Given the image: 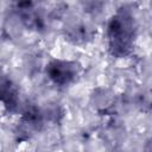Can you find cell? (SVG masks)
<instances>
[{"mask_svg": "<svg viewBox=\"0 0 152 152\" xmlns=\"http://www.w3.org/2000/svg\"><path fill=\"white\" fill-rule=\"evenodd\" d=\"M106 34L110 56L125 58L133 52L137 38V21L128 7H120L109 18Z\"/></svg>", "mask_w": 152, "mask_h": 152, "instance_id": "cell-1", "label": "cell"}, {"mask_svg": "<svg viewBox=\"0 0 152 152\" xmlns=\"http://www.w3.org/2000/svg\"><path fill=\"white\" fill-rule=\"evenodd\" d=\"M11 7L27 30L43 31L45 28L44 0H12Z\"/></svg>", "mask_w": 152, "mask_h": 152, "instance_id": "cell-2", "label": "cell"}, {"mask_svg": "<svg viewBox=\"0 0 152 152\" xmlns=\"http://www.w3.org/2000/svg\"><path fill=\"white\" fill-rule=\"evenodd\" d=\"M46 76L58 87H66L77 81L81 74V65L74 61L52 59L46 64Z\"/></svg>", "mask_w": 152, "mask_h": 152, "instance_id": "cell-3", "label": "cell"}, {"mask_svg": "<svg viewBox=\"0 0 152 152\" xmlns=\"http://www.w3.org/2000/svg\"><path fill=\"white\" fill-rule=\"evenodd\" d=\"M1 102L10 113H15L19 109L20 97L19 89L11 78L2 77L1 80Z\"/></svg>", "mask_w": 152, "mask_h": 152, "instance_id": "cell-4", "label": "cell"}, {"mask_svg": "<svg viewBox=\"0 0 152 152\" xmlns=\"http://www.w3.org/2000/svg\"><path fill=\"white\" fill-rule=\"evenodd\" d=\"M65 39L72 44H84L91 38V32L88 26L82 21H72L68 24L64 28Z\"/></svg>", "mask_w": 152, "mask_h": 152, "instance_id": "cell-5", "label": "cell"}, {"mask_svg": "<svg viewBox=\"0 0 152 152\" xmlns=\"http://www.w3.org/2000/svg\"><path fill=\"white\" fill-rule=\"evenodd\" d=\"M21 125H23V131L26 133L28 131H37L40 129L43 125V115L40 110L37 107H27L21 116Z\"/></svg>", "mask_w": 152, "mask_h": 152, "instance_id": "cell-6", "label": "cell"}, {"mask_svg": "<svg viewBox=\"0 0 152 152\" xmlns=\"http://www.w3.org/2000/svg\"><path fill=\"white\" fill-rule=\"evenodd\" d=\"M82 7L87 13L97 14L106 5V0H81Z\"/></svg>", "mask_w": 152, "mask_h": 152, "instance_id": "cell-7", "label": "cell"}]
</instances>
